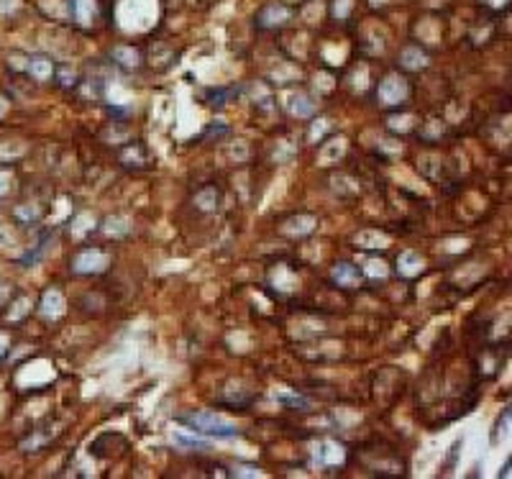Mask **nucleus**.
I'll use <instances>...</instances> for the list:
<instances>
[{"instance_id": "f257e3e1", "label": "nucleus", "mask_w": 512, "mask_h": 479, "mask_svg": "<svg viewBox=\"0 0 512 479\" xmlns=\"http://www.w3.org/2000/svg\"><path fill=\"white\" fill-rule=\"evenodd\" d=\"M175 421L182 423V425H187V428L192 430V433H197V436L220 438V441L241 436V428L236 425V423L225 421L223 416H216V413H208V410H197V413L195 410H192V413H180Z\"/></svg>"}, {"instance_id": "f03ea898", "label": "nucleus", "mask_w": 512, "mask_h": 479, "mask_svg": "<svg viewBox=\"0 0 512 479\" xmlns=\"http://www.w3.org/2000/svg\"><path fill=\"white\" fill-rule=\"evenodd\" d=\"M108 267V254H103L100 249H82L80 254H75L72 259V269L80 275H90V272H103Z\"/></svg>"}, {"instance_id": "7ed1b4c3", "label": "nucleus", "mask_w": 512, "mask_h": 479, "mask_svg": "<svg viewBox=\"0 0 512 479\" xmlns=\"http://www.w3.org/2000/svg\"><path fill=\"white\" fill-rule=\"evenodd\" d=\"M377 98L382 100L385 106H397V103H402V100L407 98V82L402 77H397V75L387 77L385 82L379 85Z\"/></svg>"}, {"instance_id": "20e7f679", "label": "nucleus", "mask_w": 512, "mask_h": 479, "mask_svg": "<svg viewBox=\"0 0 512 479\" xmlns=\"http://www.w3.org/2000/svg\"><path fill=\"white\" fill-rule=\"evenodd\" d=\"M26 72L36 80V82H46V80H51V75H54V62L44 54H31L28 56Z\"/></svg>"}, {"instance_id": "39448f33", "label": "nucleus", "mask_w": 512, "mask_h": 479, "mask_svg": "<svg viewBox=\"0 0 512 479\" xmlns=\"http://www.w3.org/2000/svg\"><path fill=\"white\" fill-rule=\"evenodd\" d=\"M344 449L338 444H333V441H320L316 449V464L318 466H336L344 461Z\"/></svg>"}, {"instance_id": "423d86ee", "label": "nucleus", "mask_w": 512, "mask_h": 479, "mask_svg": "<svg viewBox=\"0 0 512 479\" xmlns=\"http://www.w3.org/2000/svg\"><path fill=\"white\" fill-rule=\"evenodd\" d=\"M333 282H338L341 287H356L361 282V269L349 264V261H341L333 267Z\"/></svg>"}, {"instance_id": "0eeeda50", "label": "nucleus", "mask_w": 512, "mask_h": 479, "mask_svg": "<svg viewBox=\"0 0 512 479\" xmlns=\"http://www.w3.org/2000/svg\"><path fill=\"white\" fill-rule=\"evenodd\" d=\"M70 15L72 21L80 26H87L95 18V0H70Z\"/></svg>"}, {"instance_id": "6e6552de", "label": "nucleus", "mask_w": 512, "mask_h": 479, "mask_svg": "<svg viewBox=\"0 0 512 479\" xmlns=\"http://www.w3.org/2000/svg\"><path fill=\"white\" fill-rule=\"evenodd\" d=\"M62 308H64L62 295H59L56 290H49L42 300V316L44 318H59L62 316Z\"/></svg>"}, {"instance_id": "1a4fd4ad", "label": "nucleus", "mask_w": 512, "mask_h": 479, "mask_svg": "<svg viewBox=\"0 0 512 479\" xmlns=\"http://www.w3.org/2000/svg\"><path fill=\"white\" fill-rule=\"evenodd\" d=\"M510 421H512V405H507V408L499 413L497 421H494V425H492V436H489L492 446H497L499 438L505 436V430H507V425H510Z\"/></svg>"}, {"instance_id": "9d476101", "label": "nucleus", "mask_w": 512, "mask_h": 479, "mask_svg": "<svg viewBox=\"0 0 512 479\" xmlns=\"http://www.w3.org/2000/svg\"><path fill=\"white\" fill-rule=\"evenodd\" d=\"M274 400L282 402V405H287V408H310V400H305L302 394H295V392H282V390H277V392L272 394Z\"/></svg>"}, {"instance_id": "9b49d317", "label": "nucleus", "mask_w": 512, "mask_h": 479, "mask_svg": "<svg viewBox=\"0 0 512 479\" xmlns=\"http://www.w3.org/2000/svg\"><path fill=\"white\" fill-rule=\"evenodd\" d=\"M397 269H400V275L405 277H413L418 269H420V256H415V254H402L400 259H397Z\"/></svg>"}, {"instance_id": "f8f14e48", "label": "nucleus", "mask_w": 512, "mask_h": 479, "mask_svg": "<svg viewBox=\"0 0 512 479\" xmlns=\"http://www.w3.org/2000/svg\"><path fill=\"white\" fill-rule=\"evenodd\" d=\"M402 62H405L407 70H420L423 64H425V54H423L418 46H407V49L402 51Z\"/></svg>"}, {"instance_id": "ddd939ff", "label": "nucleus", "mask_w": 512, "mask_h": 479, "mask_svg": "<svg viewBox=\"0 0 512 479\" xmlns=\"http://www.w3.org/2000/svg\"><path fill=\"white\" fill-rule=\"evenodd\" d=\"M113 56L120 59L118 64H123V67H136L139 64V54L134 49H128V46H118V49L113 51Z\"/></svg>"}, {"instance_id": "4468645a", "label": "nucleus", "mask_w": 512, "mask_h": 479, "mask_svg": "<svg viewBox=\"0 0 512 479\" xmlns=\"http://www.w3.org/2000/svg\"><path fill=\"white\" fill-rule=\"evenodd\" d=\"M13 175L8 172V169H0V197L3 195H8V192L13 190Z\"/></svg>"}, {"instance_id": "2eb2a0df", "label": "nucleus", "mask_w": 512, "mask_h": 479, "mask_svg": "<svg viewBox=\"0 0 512 479\" xmlns=\"http://www.w3.org/2000/svg\"><path fill=\"white\" fill-rule=\"evenodd\" d=\"M510 469H512V456L507 459V464L502 466V469H499V477H507V474H510Z\"/></svg>"}]
</instances>
